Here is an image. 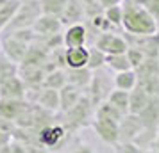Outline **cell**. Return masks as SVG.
Listing matches in <instances>:
<instances>
[{"label": "cell", "instance_id": "cell-1", "mask_svg": "<svg viewBox=\"0 0 159 153\" xmlns=\"http://www.w3.org/2000/svg\"><path fill=\"white\" fill-rule=\"evenodd\" d=\"M123 22L122 29L127 34L134 36H152L157 34V23L154 20V16L148 13V9L143 6H138L134 2L123 0Z\"/></svg>", "mask_w": 159, "mask_h": 153}, {"label": "cell", "instance_id": "cell-2", "mask_svg": "<svg viewBox=\"0 0 159 153\" xmlns=\"http://www.w3.org/2000/svg\"><path fill=\"white\" fill-rule=\"evenodd\" d=\"M41 15H43V11H41V6H39V0L22 2L20 9L16 11L15 18L6 27V30H13L15 32V30H22V29H32Z\"/></svg>", "mask_w": 159, "mask_h": 153}, {"label": "cell", "instance_id": "cell-3", "mask_svg": "<svg viewBox=\"0 0 159 153\" xmlns=\"http://www.w3.org/2000/svg\"><path fill=\"white\" fill-rule=\"evenodd\" d=\"M93 46L102 50L106 55H116V53H125L129 50V43L125 36L115 34V32H102L95 37Z\"/></svg>", "mask_w": 159, "mask_h": 153}, {"label": "cell", "instance_id": "cell-4", "mask_svg": "<svg viewBox=\"0 0 159 153\" xmlns=\"http://www.w3.org/2000/svg\"><path fill=\"white\" fill-rule=\"evenodd\" d=\"M93 128L97 135L106 142V144H118L120 142V121L109 119V117L95 116L93 119Z\"/></svg>", "mask_w": 159, "mask_h": 153}, {"label": "cell", "instance_id": "cell-5", "mask_svg": "<svg viewBox=\"0 0 159 153\" xmlns=\"http://www.w3.org/2000/svg\"><path fill=\"white\" fill-rule=\"evenodd\" d=\"M125 39L130 48H136L148 59H159V36H134L125 32Z\"/></svg>", "mask_w": 159, "mask_h": 153}, {"label": "cell", "instance_id": "cell-6", "mask_svg": "<svg viewBox=\"0 0 159 153\" xmlns=\"http://www.w3.org/2000/svg\"><path fill=\"white\" fill-rule=\"evenodd\" d=\"M66 130L61 125H45L38 132V144L45 146L48 150H59V146L65 142Z\"/></svg>", "mask_w": 159, "mask_h": 153}, {"label": "cell", "instance_id": "cell-7", "mask_svg": "<svg viewBox=\"0 0 159 153\" xmlns=\"http://www.w3.org/2000/svg\"><path fill=\"white\" fill-rule=\"evenodd\" d=\"M27 96V86L22 80L20 75H15L11 79L0 82V98H11V100H25Z\"/></svg>", "mask_w": 159, "mask_h": 153}, {"label": "cell", "instance_id": "cell-8", "mask_svg": "<svg viewBox=\"0 0 159 153\" xmlns=\"http://www.w3.org/2000/svg\"><path fill=\"white\" fill-rule=\"evenodd\" d=\"M89 30L84 23H75L70 25L63 34V45L65 48H77V46H86Z\"/></svg>", "mask_w": 159, "mask_h": 153}, {"label": "cell", "instance_id": "cell-9", "mask_svg": "<svg viewBox=\"0 0 159 153\" xmlns=\"http://www.w3.org/2000/svg\"><path fill=\"white\" fill-rule=\"evenodd\" d=\"M27 107H29V103L25 102V100L0 98V117L7 119V121H16L27 110Z\"/></svg>", "mask_w": 159, "mask_h": 153}, {"label": "cell", "instance_id": "cell-10", "mask_svg": "<svg viewBox=\"0 0 159 153\" xmlns=\"http://www.w3.org/2000/svg\"><path fill=\"white\" fill-rule=\"evenodd\" d=\"M88 61H89V48L88 46L65 48L66 70H82V68H88Z\"/></svg>", "mask_w": 159, "mask_h": 153}, {"label": "cell", "instance_id": "cell-11", "mask_svg": "<svg viewBox=\"0 0 159 153\" xmlns=\"http://www.w3.org/2000/svg\"><path fill=\"white\" fill-rule=\"evenodd\" d=\"M29 43H25L16 36H7L4 39V55L15 62H23V59L29 52Z\"/></svg>", "mask_w": 159, "mask_h": 153}, {"label": "cell", "instance_id": "cell-12", "mask_svg": "<svg viewBox=\"0 0 159 153\" xmlns=\"http://www.w3.org/2000/svg\"><path fill=\"white\" fill-rule=\"evenodd\" d=\"M63 27V22L57 16H48V15H41L39 20L34 23L32 30L36 32V36H45V37H52L57 36L59 30Z\"/></svg>", "mask_w": 159, "mask_h": 153}, {"label": "cell", "instance_id": "cell-13", "mask_svg": "<svg viewBox=\"0 0 159 153\" xmlns=\"http://www.w3.org/2000/svg\"><path fill=\"white\" fill-rule=\"evenodd\" d=\"M34 105H39L41 109L48 110V112H56L61 110V100H59V91L57 89H50V87H43L38 91Z\"/></svg>", "mask_w": 159, "mask_h": 153}, {"label": "cell", "instance_id": "cell-14", "mask_svg": "<svg viewBox=\"0 0 159 153\" xmlns=\"http://www.w3.org/2000/svg\"><path fill=\"white\" fill-rule=\"evenodd\" d=\"M86 18L88 13L82 0H68V6H66L65 13L61 16V22L70 27V25H75V23H82Z\"/></svg>", "mask_w": 159, "mask_h": 153}, {"label": "cell", "instance_id": "cell-15", "mask_svg": "<svg viewBox=\"0 0 159 153\" xmlns=\"http://www.w3.org/2000/svg\"><path fill=\"white\" fill-rule=\"evenodd\" d=\"M82 98V89L73 86V84H66L65 87L59 91V100H61V110L63 112H68L72 110L79 100Z\"/></svg>", "mask_w": 159, "mask_h": 153}, {"label": "cell", "instance_id": "cell-16", "mask_svg": "<svg viewBox=\"0 0 159 153\" xmlns=\"http://www.w3.org/2000/svg\"><path fill=\"white\" fill-rule=\"evenodd\" d=\"M91 107H93V102H91L89 98H86V96H82L79 100V103H77L72 110H68L66 114L72 116V123L75 125V126H82V125H86L88 117L91 114Z\"/></svg>", "mask_w": 159, "mask_h": 153}, {"label": "cell", "instance_id": "cell-17", "mask_svg": "<svg viewBox=\"0 0 159 153\" xmlns=\"http://www.w3.org/2000/svg\"><path fill=\"white\" fill-rule=\"evenodd\" d=\"M152 98L148 93H145L141 87H136L130 91V105H129V114H134V116H139L148 105H150Z\"/></svg>", "mask_w": 159, "mask_h": 153}, {"label": "cell", "instance_id": "cell-18", "mask_svg": "<svg viewBox=\"0 0 159 153\" xmlns=\"http://www.w3.org/2000/svg\"><path fill=\"white\" fill-rule=\"evenodd\" d=\"M113 86L116 89H122V91H132L138 87V73L136 70H127V71H120L115 73L113 77Z\"/></svg>", "mask_w": 159, "mask_h": 153}, {"label": "cell", "instance_id": "cell-19", "mask_svg": "<svg viewBox=\"0 0 159 153\" xmlns=\"http://www.w3.org/2000/svg\"><path fill=\"white\" fill-rule=\"evenodd\" d=\"M20 6H22L20 0H4L0 4V30H4L11 23Z\"/></svg>", "mask_w": 159, "mask_h": 153}, {"label": "cell", "instance_id": "cell-20", "mask_svg": "<svg viewBox=\"0 0 159 153\" xmlns=\"http://www.w3.org/2000/svg\"><path fill=\"white\" fill-rule=\"evenodd\" d=\"M68 84V75H66L65 70L61 68H54L52 71H48L45 75V80H43V87H50V89H61Z\"/></svg>", "mask_w": 159, "mask_h": 153}, {"label": "cell", "instance_id": "cell-21", "mask_svg": "<svg viewBox=\"0 0 159 153\" xmlns=\"http://www.w3.org/2000/svg\"><path fill=\"white\" fill-rule=\"evenodd\" d=\"M91 73L93 71L88 70V68H82V70H68L66 71V75H68V84H73V86H77L80 89L89 87L91 79H93Z\"/></svg>", "mask_w": 159, "mask_h": 153}, {"label": "cell", "instance_id": "cell-22", "mask_svg": "<svg viewBox=\"0 0 159 153\" xmlns=\"http://www.w3.org/2000/svg\"><path fill=\"white\" fill-rule=\"evenodd\" d=\"M107 102L113 103L118 110H122L123 114H129V105H130V93L129 91H122V89H113L107 96Z\"/></svg>", "mask_w": 159, "mask_h": 153}, {"label": "cell", "instance_id": "cell-23", "mask_svg": "<svg viewBox=\"0 0 159 153\" xmlns=\"http://www.w3.org/2000/svg\"><path fill=\"white\" fill-rule=\"evenodd\" d=\"M106 66L115 73L132 70V66H130V62H129V57H127V52H125V53H116V55H107Z\"/></svg>", "mask_w": 159, "mask_h": 153}, {"label": "cell", "instance_id": "cell-24", "mask_svg": "<svg viewBox=\"0 0 159 153\" xmlns=\"http://www.w3.org/2000/svg\"><path fill=\"white\" fill-rule=\"evenodd\" d=\"M39 6H41L43 15L61 18L66 6H68V0H39Z\"/></svg>", "mask_w": 159, "mask_h": 153}, {"label": "cell", "instance_id": "cell-25", "mask_svg": "<svg viewBox=\"0 0 159 153\" xmlns=\"http://www.w3.org/2000/svg\"><path fill=\"white\" fill-rule=\"evenodd\" d=\"M95 116H102V117H109V119H116V121H120L122 123L125 114H123L122 110H118L113 105V103H109L107 100L106 102H102L100 105H97V114Z\"/></svg>", "mask_w": 159, "mask_h": 153}, {"label": "cell", "instance_id": "cell-26", "mask_svg": "<svg viewBox=\"0 0 159 153\" xmlns=\"http://www.w3.org/2000/svg\"><path fill=\"white\" fill-rule=\"evenodd\" d=\"M106 59H107V55H106L104 52L98 50L97 46H91V48H89V61H88V70H91V71H97V70H100L102 66H106Z\"/></svg>", "mask_w": 159, "mask_h": 153}, {"label": "cell", "instance_id": "cell-27", "mask_svg": "<svg viewBox=\"0 0 159 153\" xmlns=\"http://www.w3.org/2000/svg\"><path fill=\"white\" fill-rule=\"evenodd\" d=\"M18 75V66H16L15 61H11L9 57L2 55L0 57V82L6 80V79H11Z\"/></svg>", "mask_w": 159, "mask_h": 153}, {"label": "cell", "instance_id": "cell-28", "mask_svg": "<svg viewBox=\"0 0 159 153\" xmlns=\"http://www.w3.org/2000/svg\"><path fill=\"white\" fill-rule=\"evenodd\" d=\"M104 16L115 29H122V22H123V7L122 6H115V7L104 9Z\"/></svg>", "mask_w": 159, "mask_h": 153}, {"label": "cell", "instance_id": "cell-29", "mask_svg": "<svg viewBox=\"0 0 159 153\" xmlns=\"http://www.w3.org/2000/svg\"><path fill=\"white\" fill-rule=\"evenodd\" d=\"M127 57H129V62H130V66H132V70H138V68L145 62V59H147L139 50L130 48V46H129V50H127Z\"/></svg>", "mask_w": 159, "mask_h": 153}, {"label": "cell", "instance_id": "cell-30", "mask_svg": "<svg viewBox=\"0 0 159 153\" xmlns=\"http://www.w3.org/2000/svg\"><path fill=\"white\" fill-rule=\"evenodd\" d=\"M11 142H13V134H11V130H2L0 128V148L11 144Z\"/></svg>", "mask_w": 159, "mask_h": 153}, {"label": "cell", "instance_id": "cell-31", "mask_svg": "<svg viewBox=\"0 0 159 153\" xmlns=\"http://www.w3.org/2000/svg\"><path fill=\"white\" fill-rule=\"evenodd\" d=\"M27 146V151L29 153H50L48 148H45L41 144H25Z\"/></svg>", "mask_w": 159, "mask_h": 153}, {"label": "cell", "instance_id": "cell-32", "mask_svg": "<svg viewBox=\"0 0 159 153\" xmlns=\"http://www.w3.org/2000/svg\"><path fill=\"white\" fill-rule=\"evenodd\" d=\"M100 2V7L102 9H109V7H115V6H122L123 0H98Z\"/></svg>", "mask_w": 159, "mask_h": 153}, {"label": "cell", "instance_id": "cell-33", "mask_svg": "<svg viewBox=\"0 0 159 153\" xmlns=\"http://www.w3.org/2000/svg\"><path fill=\"white\" fill-rule=\"evenodd\" d=\"M11 148H13V153H29L27 151V146L22 144V142H11Z\"/></svg>", "mask_w": 159, "mask_h": 153}, {"label": "cell", "instance_id": "cell-34", "mask_svg": "<svg viewBox=\"0 0 159 153\" xmlns=\"http://www.w3.org/2000/svg\"><path fill=\"white\" fill-rule=\"evenodd\" d=\"M73 153H95V151H93V148H91V146L80 144V146H77V148L73 150Z\"/></svg>", "mask_w": 159, "mask_h": 153}, {"label": "cell", "instance_id": "cell-35", "mask_svg": "<svg viewBox=\"0 0 159 153\" xmlns=\"http://www.w3.org/2000/svg\"><path fill=\"white\" fill-rule=\"evenodd\" d=\"M0 153H13V148H11V144L4 146V148H0Z\"/></svg>", "mask_w": 159, "mask_h": 153}, {"label": "cell", "instance_id": "cell-36", "mask_svg": "<svg viewBox=\"0 0 159 153\" xmlns=\"http://www.w3.org/2000/svg\"><path fill=\"white\" fill-rule=\"evenodd\" d=\"M20 2H27V0H20Z\"/></svg>", "mask_w": 159, "mask_h": 153}]
</instances>
